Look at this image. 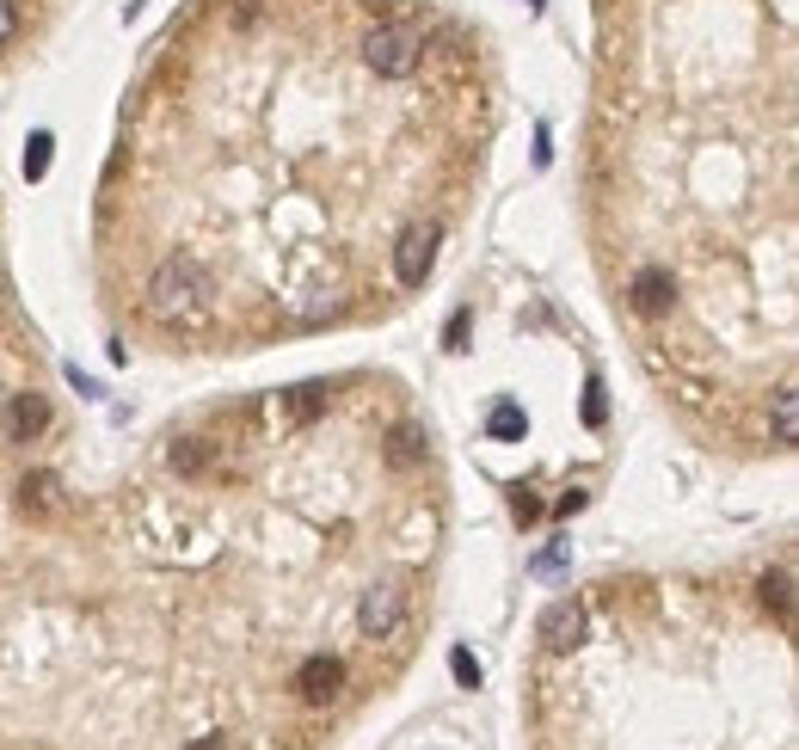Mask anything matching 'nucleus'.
<instances>
[{"mask_svg":"<svg viewBox=\"0 0 799 750\" xmlns=\"http://www.w3.org/2000/svg\"><path fill=\"white\" fill-rule=\"evenodd\" d=\"M443 253V222H413L394 240V289H425V277L437 271Z\"/></svg>","mask_w":799,"mask_h":750,"instance_id":"1","label":"nucleus"},{"mask_svg":"<svg viewBox=\"0 0 799 750\" xmlns=\"http://www.w3.org/2000/svg\"><path fill=\"white\" fill-rule=\"evenodd\" d=\"M578 634H585V609H578V603H554V609H547V621H542L547 652H572V646H578Z\"/></svg>","mask_w":799,"mask_h":750,"instance_id":"2","label":"nucleus"},{"mask_svg":"<svg viewBox=\"0 0 799 750\" xmlns=\"http://www.w3.org/2000/svg\"><path fill=\"white\" fill-rule=\"evenodd\" d=\"M523 431V413H516V406H499V413H492V437H516Z\"/></svg>","mask_w":799,"mask_h":750,"instance_id":"3","label":"nucleus"},{"mask_svg":"<svg viewBox=\"0 0 799 750\" xmlns=\"http://www.w3.org/2000/svg\"><path fill=\"white\" fill-rule=\"evenodd\" d=\"M449 671H456L461 683H480V664H473L468 652H456V658H449Z\"/></svg>","mask_w":799,"mask_h":750,"instance_id":"4","label":"nucleus"},{"mask_svg":"<svg viewBox=\"0 0 799 750\" xmlns=\"http://www.w3.org/2000/svg\"><path fill=\"white\" fill-rule=\"evenodd\" d=\"M185 750H228V732H210V738H191Z\"/></svg>","mask_w":799,"mask_h":750,"instance_id":"5","label":"nucleus"}]
</instances>
